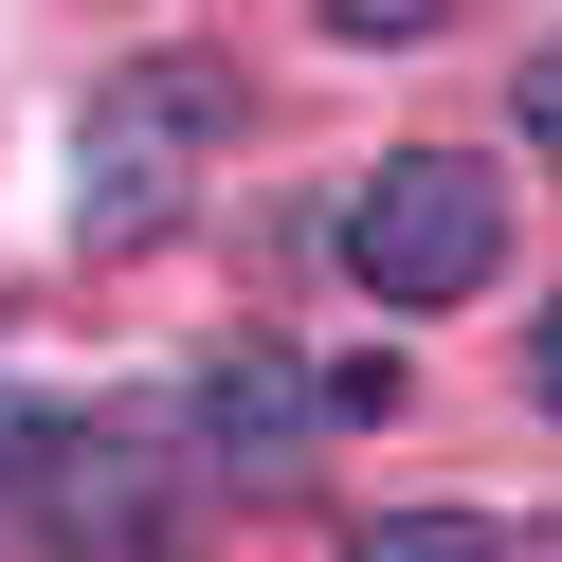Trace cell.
Wrapping results in <instances>:
<instances>
[{"label":"cell","instance_id":"cell-10","mask_svg":"<svg viewBox=\"0 0 562 562\" xmlns=\"http://www.w3.org/2000/svg\"><path fill=\"white\" fill-rule=\"evenodd\" d=\"M544 562H562V544H544Z\"/></svg>","mask_w":562,"mask_h":562},{"label":"cell","instance_id":"cell-7","mask_svg":"<svg viewBox=\"0 0 562 562\" xmlns=\"http://www.w3.org/2000/svg\"><path fill=\"white\" fill-rule=\"evenodd\" d=\"M436 19H453V0H327V37H381V55H400V37H436Z\"/></svg>","mask_w":562,"mask_h":562},{"label":"cell","instance_id":"cell-8","mask_svg":"<svg viewBox=\"0 0 562 562\" xmlns=\"http://www.w3.org/2000/svg\"><path fill=\"white\" fill-rule=\"evenodd\" d=\"M526 146H544V164H562V37H544V55H526Z\"/></svg>","mask_w":562,"mask_h":562},{"label":"cell","instance_id":"cell-5","mask_svg":"<svg viewBox=\"0 0 562 562\" xmlns=\"http://www.w3.org/2000/svg\"><path fill=\"white\" fill-rule=\"evenodd\" d=\"M345 562H508V544H490L472 508H400V526H363Z\"/></svg>","mask_w":562,"mask_h":562},{"label":"cell","instance_id":"cell-2","mask_svg":"<svg viewBox=\"0 0 562 562\" xmlns=\"http://www.w3.org/2000/svg\"><path fill=\"white\" fill-rule=\"evenodd\" d=\"M490 255H508V182H490V164H453V146H400L363 200H345V272H363L381 308H453V291H490Z\"/></svg>","mask_w":562,"mask_h":562},{"label":"cell","instance_id":"cell-9","mask_svg":"<svg viewBox=\"0 0 562 562\" xmlns=\"http://www.w3.org/2000/svg\"><path fill=\"white\" fill-rule=\"evenodd\" d=\"M526 363H544V400H562V308H544V345H526Z\"/></svg>","mask_w":562,"mask_h":562},{"label":"cell","instance_id":"cell-1","mask_svg":"<svg viewBox=\"0 0 562 562\" xmlns=\"http://www.w3.org/2000/svg\"><path fill=\"white\" fill-rule=\"evenodd\" d=\"M218 127H236V91L200 74V55L110 74V91H91V127H74V236H91V255H146V236L182 218V182H200Z\"/></svg>","mask_w":562,"mask_h":562},{"label":"cell","instance_id":"cell-6","mask_svg":"<svg viewBox=\"0 0 562 562\" xmlns=\"http://www.w3.org/2000/svg\"><path fill=\"white\" fill-rule=\"evenodd\" d=\"M0 562H55L37 544V400H0Z\"/></svg>","mask_w":562,"mask_h":562},{"label":"cell","instance_id":"cell-3","mask_svg":"<svg viewBox=\"0 0 562 562\" xmlns=\"http://www.w3.org/2000/svg\"><path fill=\"white\" fill-rule=\"evenodd\" d=\"M37 544L55 562H164L182 544V472L146 417H37Z\"/></svg>","mask_w":562,"mask_h":562},{"label":"cell","instance_id":"cell-4","mask_svg":"<svg viewBox=\"0 0 562 562\" xmlns=\"http://www.w3.org/2000/svg\"><path fill=\"white\" fill-rule=\"evenodd\" d=\"M200 453H218V472H291L308 453V381L272 363V345H236V363L200 381Z\"/></svg>","mask_w":562,"mask_h":562}]
</instances>
